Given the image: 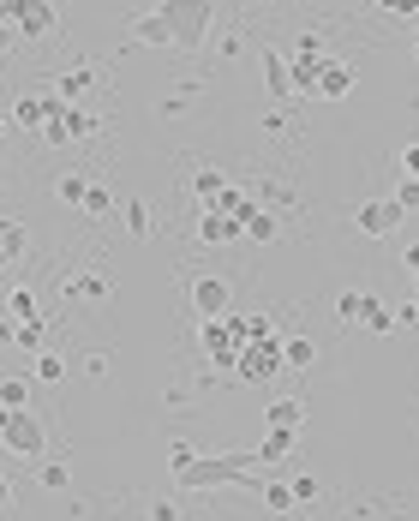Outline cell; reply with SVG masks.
I'll return each mask as SVG.
<instances>
[{
  "label": "cell",
  "instance_id": "1",
  "mask_svg": "<svg viewBox=\"0 0 419 521\" xmlns=\"http://www.w3.org/2000/svg\"><path fill=\"white\" fill-rule=\"evenodd\" d=\"M180 492H216V486H258V450H228V456H192L174 468Z\"/></svg>",
  "mask_w": 419,
  "mask_h": 521
},
{
  "label": "cell",
  "instance_id": "2",
  "mask_svg": "<svg viewBox=\"0 0 419 521\" xmlns=\"http://www.w3.org/2000/svg\"><path fill=\"white\" fill-rule=\"evenodd\" d=\"M150 12L168 24V48H180V54H204L210 36L222 30V24H216V0H162V6H150Z\"/></svg>",
  "mask_w": 419,
  "mask_h": 521
},
{
  "label": "cell",
  "instance_id": "3",
  "mask_svg": "<svg viewBox=\"0 0 419 521\" xmlns=\"http://www.w3.org/2000/svg\"><path fill=\"white\" fill-rule=\"evenodd\" d=\"M198 342H204V360H210V366L234 372V360H240V348H246L252 336H246V324H240L234 312H222V318H204V324H198Z\"/></svg>",
  "mask_w": 419,
  "mask_h": 521
},
{
  "label": "cell",
  "instance_id": "4",
  "mask_svg": "<svg viewBox=\"0 0 419 521\" xmlns=\"http://www.w3.org/2000/svg\"><path fill=\"white\" fill-rule=\"evenodd\" d=\"M0 444H6L18 462H42V456H48V432H42V420H36L30 408H6V414H0Z\"/></svg>",
  "mask_w": 419,
  "mask_h": 521
},
{
  "label": "cell",
  "instance_id": "5",
  "mask_svg": "<svg viewBox=\"0 0 419 521\" xmlns=\"http://www.w3.org/2000/svg\"><path fill=\"white\" fill-rule=\"evenodd\" d=\"M282 366H288V360H282V342H276V336H258V342H246V348H240L234 378H240V384H270Z\"/></svg>",
  "mask_w": 419,
  "mask_h": 521
},
{
  "label": "cell",
  "instance_id": "6",
  "mask_svg": "<svg viewBox=\"0 0 419 521\" xmlns=\"http://www.w3.org/2000/svg\"><path fill=\"white\" fill-rule=\"evenodd\" d=\"M324 60H330V54H324V36H312V30H306V36L294 42V54H288L294 96H318V72H324Z\"/></svg>",
  "mask_w": 419,
  "mask_h": 521
},
{
  "label": "cell",
  "instance_id": "7",
  "mask_svg": "<svg viewBox=\"0 0 419 521\" xmlns=\"http://www.w3.org/2000/svg\"><path fill=\"white\" fill-rule=\"evenodd\" d=\"M402 222H408V210L396 198H366L354 210V234H366V240H390V234H402Z\"/></svg>",
  "mask_w": 419,
  "mask_h": 521
},
{
  "label": "cell",
  "instance_id": "8",
  "mask_svg": "<svg viewBox=\"0 0 419 521\" xmlns=\"http://www.w3.org/2000/svg\"><path fill=\"white\" fill-rule=\"evenodd\" d=\"M186 306H192L198 324H204V318H222V312H234V288H228L222 276H192V282H186Z\"/></svg>",
  "mask_w": 419,
  "mask_h": 521
},
{
  "label": "cell",
  "instance_id": "9",
  "mask_svg": "<svg viewBox=\"0 0 419 521\" xmlns=\"http://www.w3.org/2000/svg\"><path fill=\"white\" fill-rule=\"evenodd\" d=\"M60 108H66V102H60L54 90H24V96L12 102V114H6V120H12L18 132H42V126H48Z\"/></svg>",
  "mask_w": 419,
  "mask_h": 521
},
{
  "label": "cell",
  "instance_id": "10",
  "mask_svg": "<svg viewBox=\"0 0 419 521\" xmlns=\"http://www.w3.org/2000/svg\"><path fill=\"white\" fill-rule=\"evenodd\" d=\"M60 300H72V306H102V300H114V276H102V270H66V276H60Z\"/></svg>",
  "mask_w": 419,
  "mask_h": 521
},
{
  "label": "cell",
  "instance_id": "11",
  "mask_svg": "<svg viewBox=\"0 0 419 521\" xmlns=\"http://www.w3.org/2000/svg\"><path fill=\"white\" fill-rule=\"evenodd\" d=\"M234 240H246L240 234V216L222 210V204H204L198 210V246H234Z\"/></svg>",
  "mask_w": 419,
  "mask_h": 521
},
{
  "label": "cell",
  "instance_id": "12",
  "mask_svg": "<svg viewBox=\"0 0 419 521\" xmlns=\"http://www.w3.org/2000/svg\"><path fill=\"white\" fill-rule=\"evenodd\" d=\"M12 24H18V42H42V36L60 24V18H54V6H48V0H18Z\"/></svg>",
  "mask_w": 419,
  "mask_h": 521
},
{
  "label": "cell",
  "instance_id": "13",
  "mask_svg": "<svg viewBox=\"0 0 419 521\" xmlns=\"http://www.w3.org/2000/svg\"><path fill=\"white\" fill-rule=\"evenodd\" d=\"M42 336H48V324H42V318H6V324H0V342H12V348H18V354H30V360L42 354Z\"/></svg>",
  "mask_w": 419,
  "mask_h": 521
},
{
  "label": "cell",
  "instance_id": "14",
  "mask_svg": "<svg viewBox=\"0 0 419 521\" xmlns=\"http://www.w3.org/2000/svg\"><path fill=\"white\" fill-rule=\"evenodd\" d=\"M240 234H246V240H258V246H270V240L282 234V216H276V210H264V204L252 198V204L240 210Z\"/></svg>",
  "mask_w": 419,
  "mask_h": 521
},
{
  "label": "cell",
  "instance_id": "15",
  "mask_svg": "<svg viewBox=\"0 0 419 521\" xmlns=\"http://www.w3.org/2000/svg\"><path fill=\"white\" fill-rule=\"evenodd\" d=\"M378 306H384L378 294H366V288H348V294H336V324H348V330L360 324V330H366V318H372Z\"/></svg>",
  "mask_w": 419,
  "mask_h": 521
},
{
  "label": "cell",
  "instance_id": "16",
  "mask_svg": "<svg viewBox=\"0 0 419 521\" xmlns=\"http://www.w3.org/2000/svg\"><path fill=\"white\" fill-rule=\"evenodd\" d=\"M24 252H30V228H24L18 216H0V276H6L12 264H24Z\"/></svg>",
  "mask_w": 419,
  "mask_h": 521
},
{
  "label": "cell",
  "instance_id": "17",
  "mask_svg": "<svg viewBox=\"0 0 419 521\" xmlns=\"http://www.w3.org/2000/svg\"><path fill=\"white\" fill-rule=\"evenodd\" d=\"M258 60H264V84H270V96H276V102H288V96H294L288 54H282V48H258Z\"/></svg>",
  "mask_w": 419,
  "mask_h": 521
},
{
  "label": "cell",
  "instance_id": "18",
  "mask_svg": "<svg viewBox=\"0 0 419 521\" xmlns=\"http://www.w3.org/2000/svg\"><path fill=\"white\" fill-rule=\"evenodd\" d=\"M354 78H360V72H354L348 60H336V54H330V60H324V72H318V96H324V102H342V96L354 90Z\"/></svg>",
  "mask_w": 419,
  "mask_h": 521
},
{
  "label": "cell",
  "instance_id": "19",
  "mask_svg": "<svg viewBox=\"0 0 419 521\" xmlns=\"http://www.w3.org/2000/svg\"><path fill=\"white\" fill-rule=\"evenodd\" d=\"M264 420H270L276 432H300V426H306V402H294V396H276V402L264 408Z\"/></svg>",
  "mask_w": 419,
  "mask_h": 521
},
{
  "label": "cell",
  "instance_id": "20",
  "mask_svg": "<svg viewBox=\"0 0 419 521\" xmlns=\"http://www.w3.org/2000/svg\"><path fill=\"white\" fill-rule=\"evenodd\" d=\"M54 120H60V126H66V138H90V132H96V126H102V120H96V114H90V108H78V102H66V108H60V114H54Z\"/></svg>",
  "mask_w": 419,
  "mask_h": 521
},
{
  "label": "cell",
  "instance_id": "21",
  "mask_svg": "<svg viewBox=\"0 0 419 521\" xmlns=\"http://www.w3.org/2000/svg\"><path fill=\"white\" fill-rule=\"evenodd\" d=\"M120 222H126V234H132V240H150V228H156L144 198H126V204H120Z\"/></svg>",
  "mask_w": 419,
  "mask_h": 521
},
{
  "label": "cell",
  "instance_id": "22",
  "mask_svg": "<svg viewBox=\"0 0 419 521\" xmlns=\"http://www.w3.org/2000/svg\"><path fill=\"white\" fill-rule=\"evenodd\" d=\"M258 498H264V510H270V516H288V510H300L288 480H264V486H258Z\"/></svg>",
  "mask_w": 419,
  "mask_h": 521
},
{
  "label": "cell",
  "instance_id": "23",
  "mask_svg": "<svg viewBox=\"0 0 419 521\" xmlns=\"http://www.w3.org/2000/svg\"><path fill=\"white\" fill-rule=\"evenodd\" d=\"M222 192H228V180H222L216 168H198V174H192V198H198V210H204V204H216Z\"/></svg>",
  "mask_w": 419,
  "mask_h": 521
},
{
  "label": "cell",
  "instance_id": "24",
  "mask_svg": "<svg viewBox=\"0 0 419 521\" xmlns=\"http://www.w3.org/2000/svg\"><path fill=\"white\" fill-rule=\"evenodd\" d=\"M78 216H84V222H108V216H114V192H108V186H90L84 204H78Z\"/></svg>",
  "mask_w": 419,
  "mask_h": 521
},
{
  "label": "cell",
  "instance_id": "25",
  "mask_svg": "<svg viewBox=\"0 0 419 521\" xmlns=\"http://www.w3.org/2000/svg\"><path fill=\"white\" fill-rule=\"evenodd\" d=\"M282 360H288L294 372H306V366L318 360V342H312V336H288V342H282Z\"/></svg>",
  "mask_w": 419,
  "mask_h": 521
},
{
  "label": "cell",
  "instance_id": "26",
  "mask_svg": "<svg viewBox=\"0 0 419 521\" xmlns=\"http://www.w3.org/2000/svg\"><path fill=\"white\" fill-rule=\"evenodd\" d=\"M84 192H90V180H84V174H60V180H54V198H60L66 210H78V204H84Z\"/></svg>",
  "mask_w": 419,
  "mask_h": 521
},
{
  "label": "cell",
  "instance_id": "27",
  "mask_svg": "<svg viewBox=\"0 0 419 521\" xmlns=\"http://www.w3.org/2000/svg\"><path fill=\"white\" fill-rule=\"evenodd\" d=\"M6 318H42V306H36V288H24V282H18V288L6 294Z\"/></svg>",
  "mask_w": 419,
  "mask_h": 521
},
{
  "label": "cell",
  "instance_id": "28",
  "mask_svg": "<svg viewBox=\"0 0 419 521\" xmlns=\"http://www.w3.org/2000/svg\"><path fill=\"white\" fill-rule=\"evenodd\" d=\"M30 378H36V384H60V378H66V360L42 348V354H36V366H30Z\"/></svg>",
  "mask_w": 419,
  "mask_h": 521
},
{
  "label": "cell",
  "instance_id": "29",
  "mask_svg": "<svg viewBox=\"0 0 419 521\" xmlns=\"http://www.w3.org/2000/svg\"><path fill=\"white\" fill-rule=\"evenodd\" d=\"M36 486H42V492H66V486H72V468H66V462H42V468H36Z\"/></svg>",
  "mask_w": 419,
  "mask_h": 521
},
{
  "label": "cell",
  "instance_id": "30",
  "mask_svg": "<svg viewBox=\"0 0 419 521\" xmlns=\"http://www.w3.org/2000/svg\"><path fill=\"white\" fill-rule=\"evenodd\" d=\"M90 84H96V72H60V90H54V96H60V102H78Z\"/></svg>",
  "mask_w": 419,
  "mask_h": 521
},
{
  "label": "cell",
  "instance_id": "31",
  "mask_svg": "<svg viewBox=\"0 0 419 521\" xmlns=\"http://www.w3.org/2000/svg\"><path fill=\"white\" fill-rule=\"evenodd\" d=\"M288 450H294V432H276V426H270V438L258 444V462H282Z\"/></svg>",
  "mask_w": 419,
  "mask_h": 521
},
{
  "label": "cell",
  "instance_id": "32",
  "mask_svg": "<svg viewBox=\"0 0 419 521\" xmlns=\"http://www.w3.org/2000/svg\"><path fill=\"white\" fill-rule=\"evenodd\" d=\"M0 408H30V378H0Z\"/></svg>",
  "mask_w": 419,
  "mask_h": 521
},
{
  "label": "cell",
  "instance_id": "33",
  "mask_svg": "<svg viewBox=\"0 0 419 521\" xmlns=\"http://www.w3.org/2000/svg\"><path fill=\"white\" fill-rule=\"evenodd\" d=\"M288 486H294V504H318V498H324V480H318V474H300V480H288Z\"/></svg>",
  "mask_w": 419,
  "mask_h": 521
},
{
  "label": "cell",
  "instance_id": "34",
  "mask_svg": "<svg viewBox=\"0 0 419 521\" xmlns=\"http://www.w3.org/2000/svg\"><path fill=\"white\" fill-rule=\"evenodd\" d=\"M390 198H396V204H402V210L414 216V210H419V180H414V174H402V186H396Z\"/></svg>",
  "mask_w": 419,
  "mask_h": 521
},
{
  "label": "cell",
  "instance_id": "35",
  "mask_svg": "<svg viewBox=\"0 0 419 521\" xmlns=\"http://www.w3.org/2000/svg\"><path fill=\"white\" fill-rule=\"evenodd\" d=\"M384 18H419V0H372Z\"/></svg>",
  "mask_w": 419,
  "mask_h": 521
},
{
  "label": "cell",
  "instance_id": "36",
  "mask_svg": "<svg viewBox=\"0 0 419 521\" xmlns=\"http://www.w3.org/2000/svg\"><path fill=\"white\" fill-rule=\"evenodd\" d=\"M366 330H372V336H390V330H396V312H390V306H378V312L366 318Z\"/></svg>",
  "mask_w": 419,
  "mask_h": 521
},
{
  "label": "cell",
  "instance_id": "37",
  "mask_svg": "<svg viewBox=\"0 0 419 521\" xmlns=\"http://www.w3.org/2000/svg\"><path fill=\"white\" fill-rule=\"evenodd\" d=\"M192 456H198V450H192V444H186V438H174V444H168V468H186V462H192Z\"/></svg>",
  "mask_w": 419,
  "mask_h": 521
},
{
  "label": "cell",
  "instance_id": "38",
  "mask_svg": "<svg viewBox=\"0 0 419 521\" xmlns=\"http://www.w3.org/2000/svg\"><path fill=\"white\" fill-rule=\"evenodd\" d=\"M240 48H246V42H240V36H234V30H228V36H222V42H216V54H222V60H240Z\"/></svg>",
  "mask_w": 419,
  "mask_h": 521
},
{
  "label": "cell",
  "instance_id": "39",
  "mask_svg": "<svg viewBox=\"0 0 419 521\" xmlns=\"http://www.w3.org/2000/svg\"><path fill=\"white\" fill-rule=\"evenodd\" d=\"M264 132H288V108H270L264 114Z\"/></svg>",
  "mask_w": 419,
  "mask_h": 521
},
{
  "label": "cell",
  "instance_id": "40",
  "mask_svg": "<svg viewBox=\"0 0 419 521\" xmlns=\"http://www.w3.org/2000/svg\"><path fill=\"white\" fill-rule=\"evenodd\" d=\"M84 372L90 378H108V354H84Z\"/></svg>",
  "mask_w": 419,
  "mask_h": 521
},
{
  "label": "cell",
  "instance_id": "41",
  "mask_svg": "<svg viewBox=\"0 0 419 521\" xmlns=\"http://www.w3.org/2000/svg\"><path fill=\"white\" fill-rule=\"evenodd\" d=\"M150 521H180V504H150Z\"/></svg>",
  "mask_w": 419,
  "mask_h": 521
},
{
  "label": "cell",
  "instance_id": "42",
  "mask_svg": "<svg viewBox=\"0 0 419 521\" xmlns=\"http://www.w3.org/2000/svg\"><path fill=\"white\" fill-rule=\"evenodd\" d=\"M402 174H414V180H419V144H408V150H402Z\"/></svg>",
  "mask_w": 419,
  "mask_h": 521
},
{
  "label": "cell",
  "instance_id": "43",
  "mask_svg": "<svg viewBox=\"0 0 419 521\" xmlns=\"http://www.w3.org/2000/svg\"><path fill=\"white\" fill-rule=\"evenodd\" d=\"M12 42H18V24H12V18H0V54H6Z\"/></svg>",
  "mask_w": 419,
  "mask_h": 521
},
{
  "label": "cell",
  "instance_id": "44",
  "mask_svg": "<svg viewBox=\"0 0 419 521\" xmlns=\"http://www.w3.org/2000/svg\"><path fill=\"white\" fill-rule=\"evenodd\" d=\"M402 264H408V276H414V282H419V240H414V246H408V252H402Z\"/></svg>",
  "mask_w": 419,
  "mask_h": 521
},
{
  "label": "cell",
  "instance_id": "45",
  "mask_svg": "<svg viewBox=\"0 0 419 521\" xmlns=\"http://www.w3.org/2000/svg\"><path fill=\"white\" fill-rule=\"evenodd\" d=\"M6 510H12V486L0 480V516H6Z\"/></svg>",
  "mask_w": 419,
  "mask_h": 521
},
{
  "label": "cell",
  "instance_id": "46",
  "mask_svg": "<svg viewBox=\"0 0 419 521\" xmlns=\"http://www.w3.org/2000/svg\"><path fill=\"white\" fill-rule=\"evenodd\" d=\"M18 12V0H0V18H12Z\"/></svg>",
  "mask_w": 419,
  "mask_h": 521
},
{
  "label": "cell",
  "instance_id": "47",
  "mask_svg": "<svg viewBox=\"0 0 419 521\" xmlns=\"http://www.w3.org/2000/svg\"><path fill=\"white\" fill-rule=\"evenodd\" d=\"M6 132H12V120H0V138H6Z\"/></svg>",
  "mask_w": 419,
  "mask_h": 521
},
{
  "label": "cell",
  "instance_id": "48",
  "mask_svg": "<svg viewBox=\"0 0 419 521\" xmlns=\"http://www.w3.org/2000/svg\"><path fill=\"white\" fill-rule=\"evenodd\" d=\"M414 54H419V18H414Z\"/></svg>",
  "mask_w": 419,
  "mask_h": 521
},
{
  "label": "cell",
  "instance_id": "49",
  "mask_svg": "<svg viewBox=\"0 0 419 521\" xmlns=\"http://www.w3.org/2000/svg\"><path fill=\"white\" fill-rule=\"evenodd\" d=\"M0 414H6V408H0Z\"/></svg>",
  "mask_w": 419,
  "mask_h": 521
}]
</instances>
